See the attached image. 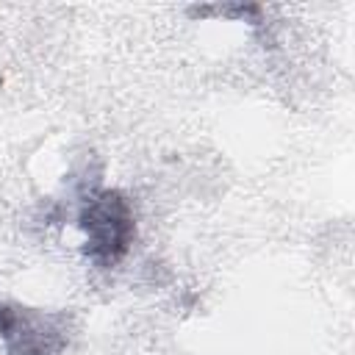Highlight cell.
Returning <instances> with one entry per match:
<instances>
[{"label": "cell", "instance_id": "1", "mask_svg": "<svg viewBox=\"0 0 355 355\" xmlns=\"http://www.w3.org/2000/svg\"><path fill=\"white\" fill-rule=\"evenodd\" d=\"M78 225L86 236V255L97 266H116L136 236L133 208L116 189H100L86 194Z\"/></svg>", "mask_w": 355, "mask_h": 355}, {"label": "cell", "instance_id": "2", "mask_svg": "<svg viewBox=\"0 0 355 355\" xmlns=\"http://www.w3.org/2000/svg\"><path fill=\"white\" fill-rule=\"evenodd\" d=\"M0 336L8 355H61L67 347L64 330L53 319L11 305H0Z\"/></svg>", "mask_w": 355, "mask_h": 355}]
</instances>
